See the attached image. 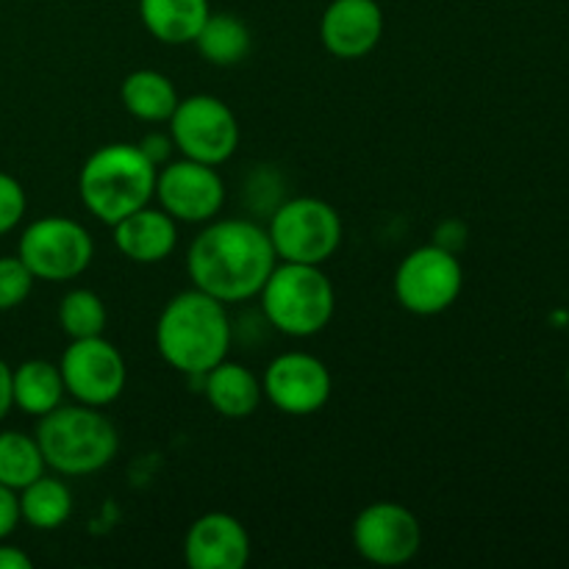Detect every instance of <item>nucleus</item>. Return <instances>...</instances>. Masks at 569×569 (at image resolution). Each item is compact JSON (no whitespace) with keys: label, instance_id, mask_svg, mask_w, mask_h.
<instances>
[{"label":"nucleus","instance_id":"obj_17","mask_svg":"<svg viewBox=\"0 0 569 569\" xmlns=\"http://www.w3.org/2000/svg\"><path fill=\"white\" fill-rule=\"evenodd\" d=\"M200 381H203V395L209 406L226 420H248L264 398V389H261L256 372L239 361L222 359L220 365L203 372Z\"/></svg>","mask_w":569,"mask_h":569},{"label":"nucleus","instance_id":"obj_31","mask_svg":"<svg viewBox=\"0 0 569 569\" xmlns=\"http://www.w3.org/2000/svg\"><path fill=\"white\" fill-rule=\"evenodd\" d=\"M14 409V395H11V367L0 359V422Z\"/></svg>","mask_w":569,"mask_h":569},{"label":"nucleus","instance_id":"obj_3","mask_svg":"<svg viewBox=\"0 0 569 569\" xmlns=\"http://www.w3.org/2000/svg\"><path fill=\"white\" fill-rule=\"evenodd\" d=\"M159 167L139 144L111 142L89 153L78 172V194L94 220L114 226L122 217L150 206L156 194Z\"/></svg>","mask_w":569,"mask_h":569},{"label":"nucleus","instance_id":"obj_22","mask_svg":"<svg viewBox=\"0 0 569 569\" xmlns=\"http://www.w3.org/2000/svg\"><path fill=\"white\" fill-rule=\"evenodd\" d=\"M192 44H198L200 56L209 64L233 67L248 59L250 48H253V37H250V28L244 26V20H239L237 14H228V11H220V14L206 17L203 28L198 31Z\"/></svg>","mask_w":569,"mask_h":569},{"label":"nucleus","instance_id":"obj_25","mask_svg":"<svg viewBox=\"0 0 569 569\" xmlns=\"http://www.w3.org/2000/svg\"><path fill=\"white\" fill-rule=\"evenodd\" d=\"M33 281L20 256H0V311H11L22 306L31 295Z\"/></svg>","mask_w":569,"mask_h":569},{"label":"nucleus","instance_id":"obj_1","mask_svg":"<svg viewBox=\"0 0 569 569\" xmlns=\"http://www.w3.org/2000/svg\"><path fill=\"white\" fill-rule=\"evenodd\" d=\"M276 264L270 233L250 220L206 222L187 253L192 287L226 306L256 298Z\"/></svg>","mask_w":569,"mask_h":569},{"label":"nucleus","instance_id":"obj_23","mask_svg":"<svg viewBox=\"0 0 569 569\" xmlns=\"http://www.w3.org/2000/svg\"><path fill=\"white\" fill-rule=\"evenodd\" d=\"M48 465L39 450L37 437L22 431H0V483L14 492L44 476Z\"/></svg>","mask_w":569,"mask_h":569},{"label":"nucleus","instance_id":"obj_27","mask_svg":"<svg viewBox=\"0 0 569 569\" xmlns=\"http://www.w3.org/2000/svg\"><path fill=\"white\" fill-rule=\"evenodd\" d=\"M20 522V498H17L14 489L0 483V542H6Z\"/></svg>","mask_w":569,"mask_h":569},{"label":"nucleus","instance_id":"obj_5","mask_svg":"<svg viewBox=\"0 0 569 569\" xmlns=\"http://www.w3.org/2000/svg\"><path fill=\"white\" fill-rule=\"evenodd\" d=\"M264 320L292 339L326 331L337 311V292L322 267L281 261L259 292Z\"/></svg>","mask_w":569,"mask_h":569},{"label":"nucleus","instance_id":"obj_28","mask_svg":"<svg viewBox=\"0 0 569 569\" xmlns=\"http://www.w3.org/2000/svg\"><path fill=\"white\" fill-rule=\"evenodd\" d=\"M465 242H467V228L461 226L459 220L442 222V226L437 228V233H433V244L450 250V253H459V250L465 248Z\"/></svg>","mask_w":569,"mask_h":569},{"label":"nucleus","instance_id":"obj_2","mask_svg":"<svg viewBox=\"0 0 569 569\" xmlns=\"http://www.w3.org/2000/svg\"><path fill=\"white\" fill-rule=\"evenodd\" d=\"M233 328L226 303L200 289H187L167 300L156 322L159 356L189 378H200L228 359Z\"/></svg>","mask_w":569,"mask_h":569},{"label":"nucleus","instance_id":"obj_15","mask_svg":"<svg viewBox=\"0 0 569 569\" xmlns=\"http://www.w3.org/2000/svg\"><path fill=\"white\" fill-rule=\"evenodd\" d=\"M383 37V11L378 0H331L322 11L320 42L345 61L365 59Z\"/></svg>","mask_w":569,"mask_h":569},{"label":"nucleus","instance_id":"obj_26","mask_svg":"<svg viewBox=\"0 0 569 569\" xmlns=\"http://www.w3.org/2000/svg\"><path fill=\"white\" fill-rule=\"evenodd\" d=\"M28 209V198L22 183L14 176L0 170V237H6L9 231H14L22 222Z\"/></svg>","mask_w":569,"mask_h":569},{"label":"nucleus","instance_id":"obj_19","mask_svg":"<svg viewBox=\"0 0 569 569\" xmlns=\"http://www.w3.org/2000/svg\"><path fill=\"white\" fill-rule=\"evenodd\" d=\"M11 395L14 406L28 417H42L61 406L67 389L61 381L59 365L44 359H28L11 370Z\"/></svg>","mask_w":569,"mask_h":569},{"label":"nucleus","instance_id":"obj_6","mask_svg":"<svg viewBox=\"0 0 569 569\" xmlns=\"http://www.w3.org/2000/svg\"><path fill=\"white\" fill-rule=\"evenodd\" d=\"M270 242L281 261L322 267L342 244V217L320 198H292L270 217Z\"/></svg>","mask_w":569,"mask_h":569},{"label":"nucleus","instance_id":"obj_30","mask_svg":"<svg viewBox=\"0 0 569 569\" xmlns=\"http://www.w3.org/2000/svg\"><path fill=\"white\" fill-rule=\"evenodd\" d=\"M31 567H33L31 556L22 553V550L14 548V545L0 542V569H31Z\"/></svg>","mask_w":569,"mask_h":569},{"label":"nucleus","instance_id":"obj_24","mask_svg":"<svg viewBox=\"0 0 569 569\" xmlns=\"http://www.w3.org/2000/svg\"><path fill=\"white\" fill-rule=\"evenodd\" d=\"M59 326L70 339L100 337L106 331V306L92 289H70L59 303Z\"/></svg>","mask_w":569,"mask_h":569},{"label":"nucleus","instance_id":"obj_14","mask_svg":"<svg viewBox=\"0 0 569 569\" xmlns=\"http://www.w3.org/2000/svg\"><path fill=\"white\" fill-rule=\"evenodd\" d=\"M189 569H244L250 561V533L226 511H209L189 526L183 537Z\"/></svg>","mask_w":569,"mask_h":569},{"label":"nucleus","instance_id":"obj_29","mask_svg":"<svg viewBox=\"0 0 569 569\" xmlns=\"http://www.w3.org/2000/svg\"><path fill=\"white\" fill-rule=\"evenodd\" d=\"M139 148H142V153L148 156L156 167H161L170 161L176 144H172V137H167V133H148V137L139 142Z\"/></svg>","mask_w":569,"mask_h":569},{"label":"nucleus","instance_id":"obj_13","mask_svg":"<svg viewBox=\"0 0 569 569\" xmlns=\"http://www.w3.org/2000/svg\"><path fill=\"white\" fill-rule=\"evenodd\" d=\"M331 387L328 367L303 350L276 356L261 378L264 398L289 417H309L320 411L331 398Z\"/></svg>","mask_w":569,"mask_h":569},{"label":"nucleus","instance_id":"obj_18","mask_svg":"<svg viewBox=\"0 0 569 569\" xmlns=\"http://www.w3.org/2000/svg\"><path fill=\"white\" fill-rule=\"evenodd\" d=\"M209 14V0H139V20L161 44H192Z\"/></svg>","mask_w":569,"mask_h":569},{"label":"nucleus","instance_id":"obj_10","mask_svg":"<svg viewBox=\"0 0 569 569\" xmlns=\"http://www.w3.org/2000/svg\"><path fill=\"white\" fill-rule=\"evenodd\" d=\"M59 370L67 395L76 403L106 409L126 392V359L117 345L103 339V333L89 339H70L61 353Z\"/></svg>","mask_w":569,"mask_h":569},{"label":"nucleus","instance_id":"obj_12","mask_svg":"<svg viewBox=\"0 0 569 569\" xmlns=\"http://www.w3.org/2000/svg\"><path fill=\"white\" fill-rule=\"evenodd\" d=\"M353 548L370 565H409L422 548V526L415 511L406 509L403 503L378 500L356 517Z\"/></svg>","mask_w":569,"mask_h":569},{"label":"nucleus","instance_id":"obj_16","mask_svg":"<svg viewBox=\"0 0 569 569\" xmlns=\"http://www.w3.org/2000/svg\"><path fill=\"white\" fill-rule=\"evenodd\" d=\"M114 248L133 264H159L170 259L178 244V226L164 209L142 206L111 226Z\"/></svg>","mask_w":569,"mask_h":569},{"label":"nucleus","instance_id":"obj_20","mask_svg":"<svg viewBox=\"0 0 569 569\" xmlns=\"http://www.w3.org/2000/svg\"><path fill=\"white\" fill-rule=\"evenodd\" d=\"M178 100V89L159 70H137L120 83L122 109L139 122H170Z\"/></svg>","mask_w":569,"mask_h":569},{"label":"nucleus","instance_id":"obj_32","mask_svg":"<svg viewBox=\"0 0 569 569\" xmlns=\"http://www.w3.org/2000/svg\"><path fill=\"white\" fill-rule=\"evenodd\" d=\"M567 389H569V370H567Z\"/></svg>","mask_w":569,"mask_h":569},{"label":"nucleus","instance_id":"obj_4","mask_svg":"<svg viewBox=\"0 0 569 569\" xmlns=\"http://www.w3.org/2000/svg\"><path fill=\"white\" fill-rule=\"evenodd\" d=\"M39 450L48 470L64 478H81L100 472L114 461L120 450V433L114 422L94 406H56L37 422Z\"/></svg>","mask_w":569,"mask_h":569},{"label":"nucleus","instance_id":"obj_8","mask_svg":"<svg viewBox=\"0 0 569 569\" xmlns=\"http://www.w3.org/2000/svg\"><path fill=\"white\" fill-rule=\"evenodd\" d=\"M170 137L181 156L220 167L237 153L239 122L226 100L214 94H189L178 100L172 111Z\"/></svg>","mask_w":569,"mask_h":569},{"label":"nucleus","instance_id":"obj_11","mask_svg":"<svg viewBox=\"0 0 569 569\" xmlns=\"http://www.w3.org/2000/svg\"><path fill=\"white\" fill-rule=\"evenodd\" d=\"M153 198L176 222L206 226L217 220L226 203V183L217 167L181 156L159 167Z\"/></svg>","mask_w":569,"mask_h":569},{"label":"nucleus","instance_id":"obj_21","mask_svg":"<svg viewBox=\"0 0 569 569\" xmlns=\"http://www.w3.org/2000/svg\"><path fill=\"white\" fill-rule=\"evenodd\" d=\"M20 498V520L37 531H56L72 515V492L59 476H39L17 492Z\"/></svg>","mask_w":569,"mask_h":569},{"label":"nucleus","instance_id":"obj_7","mask_svg":"<svg viewBox=\"0 0 569 569\" xmlns=\"http://www.w3.org/2000/svg\"><path fill=\"white\" fill-rule=\"evenodd\" d=\"M17 256L37 281L61 283L89 270L94 242L92 233L70 217H39L20 233Z\"/></svg>","mask_w":569,"mask_h":569},{"label":"nucleus","instance_id":"obj_9","mask_svg":"<svg viewBox=\"0 0 569 569\" xmlns=\"http://www.w3.org/2000/svg\"><path fill=\"white\" fill-rule=\"evenodd\" d=\"M395 298L417 317H433L448 311L465 287V270L459 256L439 244H422L411 250L395 270Z\"/></svg>","mask_w":569,"mask_h":569}]
</instances>
